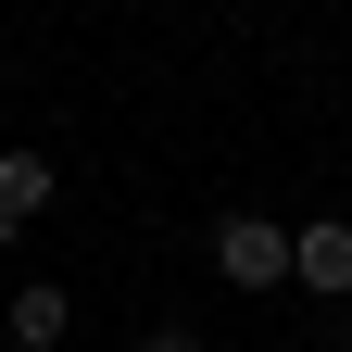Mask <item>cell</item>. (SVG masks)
Masks as SVG:
<instances>
[{"label":"cell","instance_id":"obj_5","mask_svg":"<svg viewBox=\"0 0 352 352\" xmlns=\"http://www.w3.org/2000/svg\"><path fill=\"white\" fill-rule=\"evenodd\" d=\"M139 352H201V340H189V327H151V340H139Z\"/></svg>","mask_w":352,"mask_h":352},{"label":"cell","instance_id":"obj_4","mask_svg":"<svg viewBox=\"0 0 352 352\" xmlns=\"http://www.w3.org/2000/svg\"><path fill=\"white\" fill-rule=\"evenodd\" d=\"M63 327H76V302H63L51 277H38V289H13V340H25V352H63Z\"/></svg>","mask_w":352,"mask_h":352},{"label":"cell","instance_id":"obj_1","mask_svg":"<svg viewBox=\"0 0 352 352\" xmlns=\"http://www.w3.org/2000/svg\"><path fill=\"white\" fill-rule=\"evenodd\" d=\"M214 277L227 289H277L289 277V227L277 214H227V227H214Z\"/></svg>","mask_w":352,"mask_h":352},{"label":"cell","instance_id":"obj_3","mask_svg":"<svg viewBox=\"0 0 352 352\" xmlns=\"http://www.w3.org/2000/svg\"><path fill=\"white\" fill-rule=\"evenodd\" d=\"M51 189H63L51 151H0V252L25 239V214H51Z\"/></svg>","mask_w":352,"mask_h":352},{"label":"cell","instance_id":"obj_2","mask_svg":"<svg viewBox=\"0 0 352 352\" xmlns=\"http://www.w3.org/2000/svg\"><path fill=\"white\" fill-rule=\"evenodd\" d=\"M289 277H302V289H327V302H352V214L289 227Z\"/></svg>","mask_w":352,"mask_h":352}]
</instances>
